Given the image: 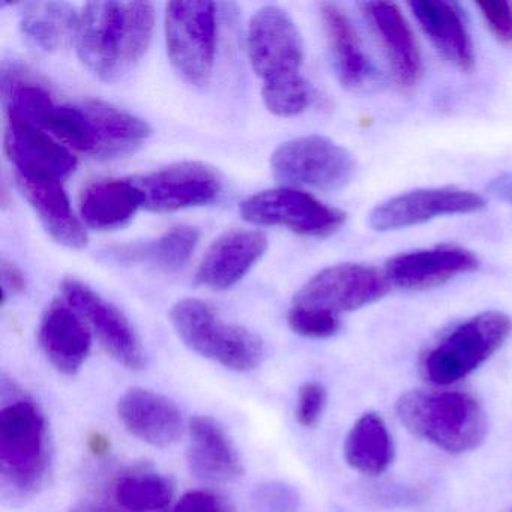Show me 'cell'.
<instances>
[{"label":"cell","mask_w":512,"mask_h":512,"mask_svg":"<svg viewBox=\"0 0 512 512\" xmlns=\"http://www.w3.org/2000/svg\"><path fill=\"white\" fill-rule=\"evenodd\" d=\"M116 502L127 512H164L173 497L169 479L155 472H130L116 481Z\"/></svg>","instance_id":"cell-29"},{"label":"cell","mask_w":512,"mask_h":512,"mask_svg":"<svg viewBox=\"0 0 512 512\" xmlns=\"http://www.w3.org/2000/svg\"><path fill=\"white\" fill-rule=\"evenodd\" d=\"M263 103L269 112L281 118L301 115L311 103V89L302 76L266 83L262 89Z\"/></svg>","instance_id":"cell-30"},{"label":"cell","mask_w":512,"mask_h":512,"mask_svg":"<svg viewBox=\"0 0 512 512\" xmlns=\"http://www.w3.org/2000/svg\"><path fill=\"white\" fill-rule=\"evenodd\" d=\"M254 503L260 512H292L298 505V496L293 488L272 482L254 493Z\"/></svg>","instance_id":"cell-34"},{"label":"cell","mask_w":512,"mask_h":512,"mask_svg":"<svg viewBox=\"0 0 512 512\" xmlns=\"http://www.w3.org/2000/svg\"><path fill=\"white\" fill-rule=\"evenodd\" d=\"M17 185L53 239L65 247L82 250L88 235L73 209L61 182L28 181L16 176Z\"/></svg>","instance_id":"cell-24"},{"label":"cell","mask_w":512,"mask_h":512,"mask_svg":"<svg viewBox=\"0 0 512 512\" xmlns=\"http://www.w3.org/2000/svg\"><path fill=\"white\" fill-rule=\"evenodd\" d=\"M287 322L293 332L305 338H329L340 331V316L308 305L293 304L287 314Z\"/></svg>","instance_id":"cell-31"},{"label":"cell","mask_w":512,"mask_h":512,"mask_svg":"<svg viewBox=\"0 0 512 512\" xmlns=\"http://www.w3.org/2000/svg\"><path fill=\"white\" fill-rule=\"evenodd\" d=\"M199 238L200 233L194 227H173L154 241L107 248L103 256L122 265H149L161 271L175 272L187 265Z\"/></svg>","instance_id":"cell-25"},{"label":"cell","mask_w":512,"mask_h":512,"mask_svg":"<svg viewBox=\"0 0 512 512\" xmlns=\"http://www.w3.org/2000/svg\"><path fill=\"white\" fill-rule=\"evenodd\" d=\"M478 8L494 38L503 46L512 47L511 2H479Z\"/></svg>","instance_id":"cell-32"},{"label":"cell","mask_w":512,"mask_h":512,"mask_svg":"<svg viewBox=\"0 0 512 512\" xmlns=\"http://www.w3.org/2000/svg\"><path fill=\"white\" fill-rule=\"evenodd\" d=\"M478 257L466 248L442 245L392 257L385 275L391 286L404 290H428L476 271Z\"/></svg>","instance_id":"cell-15"},{"label":"cell","mask_w":512,"mask_h":512,"mask_svg":"<svg viewBox=\"0 0 512 512\" xmlns=\"http://www.w3.org/2000/svg\"><path fill=\"white\" fill-rule=\"evenodd\" d=\"M80 14L64 2H31L22 11L23 34L44 52H55L68 34H76Z\"/></svg>","instance_id":"cell-28"},{"label":"cell","mask_w":512,"mask_h":512,"mask_svg":"<svg viewBox=\"0 0 512 512\" xmlns=\"http://www.w3.org/2000/svg\"><path fill=\"white\" fill-rule=\"evenodd\" d=\"M241 214L256 226H281L302 236L326 238L343 227L346 214L331 208L305 191L275 188L248 197Z\"/></svg>","instance_id":"cell-8"},{"label":"cell","mask_w":512,"mask_h":512,"mask_svg":"<svg viewBox=\"0 0 512 512\" xmlns=\"http://www.w3.org/2000/svg\"><path fill=\"white\" fill-rule=\"evenodd\" d=\"M142 206H145V197L139 185L125 179L94 182L80 197V214L95 230L121 229Z\"/></svg>","instance_id":"cell-23"},{"label":"cell","mask_w":512,"mask_h":512,"mask_svg":"<svg viewBox=\"0 0 512 512\" xmlns=\"http://www.w3.org/2000/svg\"><path fill=\"white\" fill-rule=\"evenodd\" d=\"M5 151L16 176L28 181L62 184L77 167V158L61 142L14 113H8Z\"/></svg>","instance_id":"cell-12"},{"label":"cell","mask_w":512,"mask_h":512,"mask_svg":"<svg viewBox=\"0 0 512 512\" xmlns=\"http://www.w3.org/2000/svg\"><path fill=\"white\" fill-rule=\"evenodd\" d=\"M491 193L496 196L502 197V199L512 202V175L503 176V178L497 179L491 184Z\"/></svg>","instance_id":"cell-37"},{"label":"cell","mask_w":512,"mask_h":512,"mask_svg":"<svg viewBox=\"0 0 512 512\" xmlns=\"http://www.w3.org/2000/svg\"><path fill=\"white\" fill-rule=\"evenodd\" d=\"M0 281H2V293L4 301L22 295L26 289V278L22 269L14 265L10 260L2 259L0 262Z\"/></svg>","instance_id":"cell-36"},{"label":"cell","mask_w":512,"mask_h":512,"mask_svg":"<svg viewBox=\"0 0 512 512\" xmlns=\"http://www.w3.org/2000/svg\"><path fill=\"white\" fill-rule=\"evenodd\" d=\"M248 56L263 85L301 76V34L286 11L278 7L257 11L248 28Z\"/></svg>","instance_id":"cell-10"},{"label":"cell","mask_w":512,"mask_h":512,"mask_svg":"<svg viewBox=\"0 0 512 512\" xmlns=\"http://www.w3.org/2000/svg\"><path fill=\"white\" fill-rule=\"evenodd\" d=\"M485 208L484 197L454 187L425 188L391 197L370 214L377 232H394L449 215L473 214Z\"/></svg>","instance_id":"cell-11"},{"label":"cell","mask_w":512,"mask_h":512,"mask_svg":"<svg viewBox=\"0 0 512 512\" xmlns=\"http://www.w3.org/2000/svg\"><path fill=\"white\" fill-rule=\"evenodd\" d=\"M188 466L196 478L226 482L241 475V460L223 428L208 416H196L190 424Z\"/></svg>","instance_id":"cell-22"},{"label":"cell","mask_w":512,"mask_h":512,"mask_svg":"<svg viewBox=\"0 0 512 512\" xmlns=\"http://www.w3.org/2000/svg\"><path fill=\"white\" fill-rule=\"evenodd\" d=\"M38 340L50 364L65 376H74L91 353L92 335L83 317L67 301L47 308Z\"/></svg>","instance_id":"cell-18"},{"label":"cell","mask_w":512,"mask_h":512,"mask_svg":"<svg viewBox=\"0 0 512 512\" xmlns=\"http://www.w3.org/2000/svg\"><path fill=\"white\" fill-rule=\"evenodd\" d=\"M344 457L352 469L364 475L377 476L391 466L394 443L377 413H365L356 421L344 443Z\"/></svg>","instance_id":"cell-26"},{"label":"cell","mask_w":512,"mask_h":512,"mask_svg":"<svg viewBox=\"0 0 512 512\" xmlns=\"http://www.w3.org/2000/svg\"><path fill=\"white\" fill-rule=\"evenodd\" d=\"M104 148V158L122 157L139 148L152 130L148 122L104 101L82 103Z\"/></svg>","instance_id":"cell-27"},{"label":"cell","mask_w":512,"mask_h":512,"mask_svg":"<svg viewBox=\"0 0 512 512\" xmlns=\"http://www.w3.org/2000/svg\"><path fill=\"white\" fill-rule=\"evenodd\" d=\"M365 19L383 47L395 82L401 89L415 88L424 73L421 52L403 13L389 2L362 5Z\"/></svg>","instance_id":"cell-16"},{"label":"cell","mask_w":512,"mask_h":512,"mask_svg":"<svg viewBox=\"0 0 512 512\" xmlns=\"http://www.w3.org/2000/svg\"><path fill=\"white\" fill-rule=\"evenodd\" d=\"M320 16L335 74L341 85L349 91H364L373 85L376 70L364 52L349 17L332 4L320 5Z\"/></svg>","instance_id":"cell-21"},{"label":"cell","mask_w":512,"mask_h":512,"mask_svg":"<svg viewBox=\"0 0 512 512\" xmlns=\"http://www.w3.org/2000/svg\"><path fill=\"white\" fill-rule=\"evenodd\" d=\"M268 239L254 230H232L211 245L197 269L196 281L211 290L236 286L265 256Z\"/></svg>","instance_id":"cell-17"},{"label":"cell","mask_w":512,"mask_h":512,"mask_svg":"<svg viewBox=\"0 0 512 512\" xmlns=\"http://www.w3.org/2000/svg\"><path fill=\"white\" fill-rule=\"evenodd\" d=\"M271 169L286 184L337 191L352 182L356 161L328 137L307 136L281 145L272 154Z\"/></svg>","instance_id":"cell-7"},{"label":"cell","mask_w":512,"mask_h":512,"mask_svg":"<svg viewBox=\"0 0 512 512\" xmlns=\"http://www.w3.org/2000/svg\"><path fill=\"white\" fill-rule=\"evenodd\" d=\"M49 467L47 427L34 401L14 397L0 409V476L13 497L34 494Z\"/></svg>","instance_id":"cell-3"},{"label":"cell","mask_w":512,"mask_h":512,"mask_svg":"<svg viewBox=\"0 0 512 512\" xmlns=\"http://www.w3.org/2000/svg\"><path fill=\"white\" fill-rule=\"evenodd\" d=\"M152 212H173L209 205L221 193L217 172L206 164L187 161L134 179Z\"/></svg>","instance_id":"cell-14"},{"label":"cell","mask_w":512,"mask_h":512,"mask_svg":"<svg viewBox=\"0 0 512 512\" xmlns=\"http://www.w3.org/2000/svg\"><path fill=\"white\" fill-rule=\"evenodd\" d=\"M170 320L185 346L224 368L247 373L262 362V340L244 326L224 322L206 302L182 299L173 305Z\"/></svg>","instance_id":"cell-5"},{"label":"cell","mask_w":512,"mask_h":512,"mask_svg":"<svg viewBox=\"0 0 512 512\" xmlns=\"http://www.w3.org/2000/svg\"><path fill=\"white\" fill-rule=\"evenodd\" d=\"M391 289L385 272L359 263L323 269L296 293L293 304L322 308L329 313H350L380 301Z\"/></svg>","instance_id":"cell-9"},{"label":"cell","mask_w":512,"mask_h":512,"mask_svg":"<svg viewBox=\"0 0 512 512\" xmlns=\"http://www.w3.org/2000/svg\"><path fill=\"white\" fill-rule=\"evenodd\" d=\"M154 28L149 2H91L74 34L77 55L98 79L119 82L148 52Z\"/></svg>","instance_id":"cell-1"},{"label":"cell","mask_w":512,"mask_h":512,"mask_svg":"<svg viewBox=\"0 0 512 512\" xmlns=\"http://www.w3.org/2000/svg\"><path fill=\"white\" fill-rule=\"evenodd\" d=\"M397 413L413 436L451 454L475 449L487 433L484 409L467 392H406L398 400Z\"/></svg>","instance_id":"cell-2"},{"label":"cell","mask_w":512,"mask_h":512,"mask_svg":"<svg viewBox=\"0 0 512 512\" xmlns=\"http://www.w3.org/2000/svg\"><path fill=\"white\" fill-rule=\"evenodd\" d=\"M65 301L92 326L110 355L130 370L145 365V352L130 320L112 302L98 295L80 281L67 278L62 281Z\"/></svg>","instance_id":"cell-13"},{"label":"cell","mask_w":512,"mask_h":512,"mask_svg":"<svg viewBox=\"0 0 512 512\" xmlns=\"http://www.w3.org/2000/svg\"><path fill=\"white\" fill-rule=\"evenodd\" d=\"M118 415L133 436L158 448L178 442L184 430L179 407L169 398L148 389L134 388L125 392L118 403Z\"/></svg>","instance_id":"cell-19"},{"label":"cell","mask_w":512,"mask_h":512,"mask_svg":"<svg viewBox=\"0 0 512 512\" xmlns=\"http://www.w3.org/2000/svg\"><path fill=\"white\" fill-rule=\"evenodd\" d=\"M512 320L485 311L454 326L422 355L419 370L433 385H452L481 367L508 340Z\"/></svg>","instance_id":"cell-4"},{"label":"cell","mask_w":512,"mask_h":512,"mask_svg":"<svg viewBox=\"0 0 512 512\" xmlns=\"http://www.w3.org/2000/svg\"><path fill=\"white\" fill-rule=\"evenodd\" d=\"M409 8L437 52L463 73L475 67V50L457 5L443 0H415Z\"/></svg>","instance_id":"cell-20"},{"label":"cell","mask_w":512,"mask_h":512,"mask_svg":"<svg viewBox=\"0 0 512 512\" xmlns=\"http://www.w3.org/2000/svg\"><path fill=\"white\" fill-rule=\"evenodd\" d=\"M326 406V391L320 383H305L299 389L296 403V419L304 427H313L319 422Z\"/></svg>","instance_id":"cell-33"},{"label":"cell","mask_w":512,"mask_h":512,"mask_svg":"<svg viewBox=\"0 0 512 512\" xmlns=\"http://www.w3.org/2000/svg\"><path fill=\"white\" fill-rule=\"evenodd\" d=\"M167 55L176 73L202 88L211 80L217 50V7L212 2H172L166 14Z\"/></svg>","instance_id":"cell-6"},{"label":"cell","mask_w":512,"mask_h":512,"mask_svg":"<svg viewBox=\"0 0 512 512\" xmlns=\"http://www.w3.org/2000/svg\"><path fill=\"white\" fill-rule=\"evenodd\" d=\"M172 512H233L230 506L211 491H188L176 503Z\"/></svg>","instance_id":"cell-35"}]
</instances>
